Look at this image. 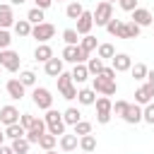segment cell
Masks as SVG:
<instances>
[{
	"label": "cell",
	"mask_w": 154,
	"mask_h": 154,
	"mask_svg": "<svg viewBox=\"0 0 154 154\" xmlns=\"http://www.w3.org/2000/svg\"><path fill=\"white\" fill-rule=\"evenodd\" d=\"M43 123H46V130H48V135H55V137L65 135L63 113H58L55 108H48V111H46V116H43Z\"/></svg>",
	"instance_id": "6da1fadb"
},
{
	"label": "cell",
	"mask_w": 154,
	"mask_h": 154,
	"mask_svg": "<svg viewBox=\"0 0 154 154\" xmlns=\"http://www.w3.org/2000/svg\"><path fill=\"white\" fill-rule=\"evenodd\" d=\"M55 79H58V91L63 94V99H67V101L77 99V87H75V82H72V75H70V72H60Z\"/></svg>",
	"instance_id": "7a4b0ae2"
},
{
	"label": "cell",
	"mask_w": 154,
	"mask_h": 154,
	"mask_svg": "<svg viewBox=\"0 0 154 154\" xmlns=\"http://www.w3.org/2000/svg\"><path fill=\"white\" fill-rule=\"evenodd\" d=\"M91 89L101 96H113L118 91V82L116 79H103L101 75H96V77H91Z\"/></svg>",
	"instance_id": "3957f363"
},
{
	"label": "cell",
	"mask_w": 154,
	"mask_h": 154,
	"mask_svg": "<svg viewBox=\"0 0 154 154\" xmlns=\"http://www.w3.org/2000/svg\"><path fill=\"white\" fill-rule=\"evenodd\" d=\"M94 106H96V120H99L101 125H106V123L111 120V113H113V101H111L108 96H99V99L94 101Z\"/></svg>",
	"instance_id": "277c9868"
},
{
	"label": "cell",
	"mask_w": 154,
	"mask_h": 154,
	"mask_svg": "<svg viewBox=\"0 0 154 154\" xmlns=\"http://www.w3.org/2000/svg\"><path fill=\"white\" fill-rule=\"evenodd\" d=\"M91 17H94V24L96 26H106L111 19H113V5H108V2H99L96 5V10L91 12Z\"/></svg>",
	"instance_id": "5b68a950"
},
{
	"label": "cell",
	"mask_w": 154,
	"mask_h": 154,
	"mask_svg": "<svg viewBox=\"0 0 154 154\" xmlns=\"http://www.w3.org/2000/svg\"><path fill=\"white\" fill-rule=\"evenodd\" d=\"M19 63H22V58H19L17 51H10V48L0 51V67H2V70L17 72V70H19Z\"/></svg>",
	"instance_id": "8992f818"
},
{
	"label": "cell",
	"mask_w": 154,
	"mask_h": 154,
	"mask_svg": "<svg viewBox=\"0 0 154 154\" xmlns=\"http://www.w3.org/2000/svg\"><path fill=\"white\" fill-rule=\"evenodd\" d=\"M31 36L38 41V43H48L53 36H55V26L51 22H41L36 26H31Z\"/></svg>",
	"instance_id": "52a82bcc"
},
{
	"label": "cell",
	"mask_w": 154,
	"mask_h": 154,
	"mask_svg": "<svg viewBox=\"0 0 154 154\" xmlns=\"http://www.w3.org/2000/svg\"><path fill=\"white\" fill-rule=\"evenodd\" d=\"M31 101H34L41 111L53 108V96H51V91H48L46 87H34V91H31Z\"/></svg>",
	"instance_id": "ba28073f"
},
{
	"label": "cell",
	"mask_w": 154,
	"mask_h": 154,
	"mask_svg": "<svg viewBox=\"0 0 154 154\" xmlns=\"http://www.w3.org/2000/svg\"><path fill=\"white\" fill-rule=\"evenodd\" d=\"M111 67H113L116 72H128V70L132 67V58H130L128 53H116V55L111 58Z\"/></svg>",
	"instance_id": "9c48e42d"
},
{
	"label": "cell",
	"mask_w": 154,
	"mask_h": 154,
	"mask_svg": "<svg viewBox=\"0 0 154 154\" xmlns=\"http://www.w3.org/2000/svg\"><path fill=\"white\" fill-rule=\"evenodd\" d=\"M19 111L14 108V106H0V123L7 128V125H14V123H19Z\"/></svg>",
	"instance_id": "30bf717a"
},
{
	"label": "cell",
	"mask_w": 154,
	"mask_h": 154,
	"mask_svg": "<svg viewBox=\"0 0 154 154\" xmlns=\"http://www.w3.org/2000/svg\"><path fill=\"white\" fill-rule=\"evenodd\" d=\"M152 99H154V84H142L137 91H135V103H140V106H147V103H152Z\"/></svg>",
	"instance_id": "8fae6325"
},
{
	"label": "cell",
	"mask_w": 154,
	"mask_h": 154,
	"mask_svg": "<svg viewBox=\"0 0 154 154\" xmlns=\"http://www.w3.org/2000/svg\"><path fill=\"white\" fill-rule=\"evenodd\" d=\"M130 22H135L140 29L142 26H149L152 22H154V14L149 12V10H144V7H137V10H132V19Z\"/></svg>",
	"instance_id": "7c38bea8"
},
{
	"label": "cell",
	"mask_w": 154,
	"mask_h": 154,
	"mask_svg": "<svg viewBox=\"0 0 154 154\" xmlns=\"http://www.w3.org/2000/svg\"><path fill=\"white\" fill-rule=\"evenodd\" d=\"M91 29H94V17H91V12L84 10L82 17L77 19V29H75V31H77L79 36H87V34H91Z\"/></svg>",
	"instance_id": "4fadbf2b"
},
{
	"label": "cell",
	"mask_w": 154,
	"mask_h": 154,
	"mask_svg": "<svg viewBox=\"0 0 154 154\" xmlns=\"http://www.w3.org/2000/svg\"><path fill=\"white\" fill-rule=\"evenodd\" d=\"M123 120L130 123V125L142 123V106H140V103H128V108H125V113H123Z\"/></svg>",
	"instance_id": "5bb4252c"
},
{
	"label": "cell",
	"mask_w": 154,
	"mask_h": 154,
	"mask_svg": "<svg viewBox=\"0 0 154 154\" xmlns=\"http://www.w3.org/2000/svg\"><path fill=\"white\" fill-rule=\"evenodd\" d=\"M5 89H7V94H10V99H14V101H19V99H24V84L19 82V79H7V84H5Z\"/></svg>",
	"instance_id": "9a60e30c"
},
{
	"label": "cell",
	"mask_w": 154,
	"mask_h": 154,
	"mask_svg": "<svg viewBox=\"0 0 154 154\" xmlns=\"http://www.w3.org/2000/svg\"><path fill=\"white\" fill-rule=\"evenodd\" d=\"M14 26V12H12V5H0V29H10Z\"/></svg>",
	"instance_id": "2e32d148"
},
{
	"label": "cell",
	"mask_w": 154,
	"mask_h": 154,
	"mask_svg": "<svg viewBox=\"0 0 154 154\" xmlns=\"http://www.w3.org/2000/svg\"><path fill=\"white\" fill-rule=\"evenodd\" d=\"M51 58H53V48H51L48 43H38L36 51H34V60H38V63H48Z\"/></svg>",
	"instance_id": "e0dca14e"
},
{
	"label": "cell",
	"mask_w": 154,
	"mask_h": 154,
	"mask_svg": "<svg viewBox=\"0 0 154 154\" xmlns=\"http://www.w3.org/2000/svg\"><path fill=\"white\" fill-rule=\"evenodd\" d=\"M43 70H46V75L58 77V75L63 72V58H51L48 63H43Z\"/></svg>",
	"instance_id": "ac0fdd59"
},
{
	"label": "cell",
	"mask_w": 154,
	"mask_h": 154,
	"mask_svg": "<svg viewBox=\"0 0 154 154\" xmlns=\"http://www.w3.org/2000/svg\"><path fill=\"white\" fill-rule=\"evenodd\" d=\"M79 147V140H77V135H60V149L63 152H75Z\"/></svg>",
	"instance_id": "d6986e66"
},
{
	"label": "cell",
	"mask_w": 154,
	"mask_h": 154,
	"mask_svg": "<svg viewBox=\"0 0 154 154\" xmlns=\"http://www.w3.org/2000/svg\"><path fill=\"white\" fill-rule=\"evenodd\" d=\"M70 75H72V82H75V84H82V82L89 79V70H87V65H75Z\"/></svg>",
	"instance_id": "ffe728a7"
},
{
	"label": "cell",
	"mask_w": 154,
	"mask_h": 154,
	"mask_svg": "<svg viewBox=\"0 0 154 154\" xmlns=\"http://www.w3.org/2000/svg\"><path fill=\"white\" fill-rule=\"evenodd\" d=\"M77 101H79L82 106H94L96 91H94V89H79V91H77Z\"/></svg>",
	"instance_id": "44dd1931"
},
{
	"label": "cell",
	"mask_w": 154,
	"mask_h": 154,
	"mask_svg": "<svg viewBox=\"0 0 154 154\" xmlns=\"http://www.w3.org/2000/svg\"><path fill=\"white\" fill-rule=\"evenodd\" d=\"M14 34H17L19 38L31 36V24H29V19H19V22H14Z\"/></svg>",
	"instance_id": "7402d4cb"
},
{
	"label": "cell",
	"mask_w": 154,
	"mask_h": 154,
	"mask_svg": "<svg viewBox=\"0 0 154 154\" xmlns=\"http://www.w3.org/2000/svg\"><path fill=\"white\" fill-rule=\"evenodd\" d=\"M79 120H82V113H79L77 108H72V106L63 113V123H65V125H77Z\"/></svg>",
	"instance_id": "603a6c76"
},
{
	"label": "cell",
	"mask_w": 154,
	"mask_h": 154,
	"mask_svg": "<svg viewBox=\"0 0 154 154\" xmlns=\"http://www.w3.org/2000/svg\"><path fill=\"white\" fill-rule=\"evenodd\" d=\"M79 48H82V51H87V53H91V51H96V48H99V41H96L91 34H87V36H82V38H79Z\"/></svg>",
	"instance_id": "cb8c5ba5"
},
{
	"label": "cell",
	"mask_w": 154,
	"mask_h": 154,
	"mask_svg": "<svg viewBox=\"0 0 154 154\" xmlns=\"http://www.w3.org/2000/svg\"><path fill=\"white\" fill-rule=\"evenodd\" d=\"M26 135V130L19 125V123H14V125H7L5 128V137H10V140H19V137H24Z\"/></svg>",
	"instance_id": "d4e9b609"
},
{
	"label": "cell",
	"mask_w": 154,
	"mask_h": 154,
	"mask_svg": "<svg viewBox=\"0 0 154 154\" xmlns=\"http://www.w3.org/2000/svg\"><path fill=\"white\" fill-rule=\"evenodd\" d=\"M79 149L87 152V154L94 152V149H96V137H94V135H82V137H79Z\"/></svg>",
	"instance_id": "484cf974"
},
{
	"label": "cell",
	"mask_w": 154,
	"mask_h": 154,
	"mask_svg": "<svg viewBox=\"0 0 154 154\" xmlns=\"http://www.w3.org/2000/svg\"><path fill=\"white\" fill-rule=\"evenodd\" d=\"M84 65H87V70H89V75H91V77H96V75L103 70V60H101V58H89Z\"/></svg>",
	"instance_id": "4316f807"
},
{
	"label": "cell",
	"mask_w": 154,
	"mask_h": 154,
	"mask_svg": "<svg viewBox=\"0 0 154 154\" xmlns=\"http://www.w3.org/2000/svg\"><path fill=\"white\" fill-rule=\"evenodd\" d=\"M10 147H12L14 154H29V147H31V144L26 142V137H19V140H12Z\"/></svg>",
	"instance_id": "83f0119b"
},
{
	"label": "cell",
	"mask_w": 154,
	"mask_h": 154,
	"mask_svg": "<svg viewBox=\"0 0 154 154\" xmlns=\"http://www.w3.org/2000/svg\"><path fill=\"white\" fill-rule=\"evenodd\" d=\"M82 12H84V7H82L79 2H70V5L65 7V14H67L70 19H75V22H77V19L82 17Z\"/></svg>",
	"instance_id": "f1b7e54d"
},
{
	"label": "cell",
	"mask_w": 154,
	"mask_h": 154,
	"mask_svg": "<svg viewBox=\"0 0 154 154\" xmlns=\"http://www.w3.org/2000/svg\"><path fill=\"white\" fill-rule=\"evenodd\" d=\"M116 55V48H113V43H99V48H96V58H113Z\"/></svg>",
	"instance_id": "f546056e"
},
{
	"label": "cell",
	"mask_w": 154,
	"mask_h": 154,
	"mask_svg": "<svg viewBox=\"0 0 154 154\" xmlns=\"http://www.w3.org/2000/svg\"><path fill=\"white\" fill-rule=\"evenodd\" d=\"M55 142H58V137H55V135L43 132V135H41V140H38V147H41L43 152H48V149H53V147H55Z\"/></svg>",
	"instance_id": "4dcf8cb0"
},
{
	"label": "cell",
	"mask_w": 154,
	"mask_h": 154,
	"mask_svg": "<svg viewBox=\"0 0 154 154\" xmlns=\"http://www.w3.org/2000/svg\"><path fill=\"white\" fill-rule=\"evenodd\" d=\"M26 19H29V24H31V26L41 24V22H43V10H38V7H31V10L26 12Z\"/></svg>",
	"instance_id": "1f68e13d"
},
{
	"label": "cell",
	"mask_w": 154,
	"mask_h": 154,
	"mask_svg": "<svg viewBox=\"0 0 154 154\" xmlns=\"http://www.w3.org/2000/svg\"><path fill=\"white\" fill-rule=\"evenodd\" d=\"M63 41H65V46H79V34L75 29H65L63 31Z\"/></svg>",
	"instance_id": "d6a6232c"
},
{
	"label": "cell",
	"mask_w": 154,
	"mask_h": 154,
	"mask_svg": "<svg viewBox=\"0 0 154 154\" xmlns=\"http://www.w3.org/2000/svg\"><path fill=\"white\" fill-rule=\"evenodd\" d=\"M72 63V65H77V46H65L63 48V63Z\"/></svg>",
	"instance_id": "836d02e7"
},
{
	"label": "cell",
	"mask_w": 154,
	"mask_h": 154,
	"mask_svg": "<svg viewBox=\"0 0 154 154\" xmlns=\"http://www.w3.org/2000/svg\"><path fill=\"white\" fill-rule=\"evenodd\" d=\"M130 72H132L135 79H147V65H144V63H135V65L130 67Z\"/></svg>",
	"instance_id": "e575fe53"
},
{
	"label": "cell",
	"mask_w": 154,
	"mask_h": 154,
	"mask_svg": "<svg viewBox=\"0 0 154 154\" xmlns=\"http://www.w3.org/2000/svg\"><path fill=\"white\" fill-rule=\"evenodd\" d=\"M72 128H75L72 135H77V137H82V135H91V123H87V120H79V123L72 125Z\"/></svg>",
	"instance_id": "d590c367"
},
{
	"label": "cell",
	"mask_w": 154,
	"mask_h": 154,
	"mask_svg": "<svg viewBox=\"0 0 154 154\" xmlns=\"http://www.w3.org/2000/svg\"><path fill=\"white\" fill-rule=\"evenodd\" d=\"M19 82H22L24 87H36V75H34L31 70H24V72L19 75Z\"/></svg>",
	"instance_id": "8d00e7d4"
},
{
	"label": "cell",
	"mask_w": 154,
	"mask_h": 154,
	"mask_svg": "<svg viewBox=\"0 0 154 154\" xmlns=\"http://www.w3.org/2000/svg\"><path fill=\"white\" fill-rule=\"evenodd\" d=\"M140 31H142V29H140L135 22H125V38H137Z\"/></svg>",
	"instance_id": "74e56055"
},
{
	"label": "cell",
	"mask_w": 154,
	"mask_h": 154,
	"mask_svg": "<svg viewBox=\"0 0 154 154\" xmlns=\"http://www.w3.org/2000/svg\"><path fill=\"white\" fill-rule=\"evenodd\" d=\"M142 120L149 123V125H154V103H147L142 108Z\"/></svg>",
	"instance_id": "f35d334b"
},
{
	"label": "cell",
	"mask_w": 154,
	"mask_h": 154,
	"mask_svg": "<svg viewBox=\"0 0 154 154\" xmlns=\"http://www.w3.org/2000/svg\"><path fill=\"white\" fill-rule=\"evenodd\" d=\"M10 43H12V34L7 29H0V51L10 48Z\"/></svg>",
	"instance_id": "ab89813d"
},
{
	"label": "cell",
	"mask_w": 154,
	"mask_h": 154,
	"mask_svg": "<svg viewBox=\"0 0 154 154\" xmlns=\"http://www.w3.org/2000/svg\"><path fill=\"white\" fill-rule=\"evenodd\" d=\"M118 5H120V10H125V12H132V10L140 7L137 0H118Z\"/></svg>",
	"instance_id": "60d3db41"
},
{
	"label": "cell",
	"mask_w": 154,
	"mask_h": 154,
	"mask_svg": "<svg viewBox=\"0 0 154 154\" xmlns=\"http://www.w3.org/2000/svg\"><path fill=\"white\" fill-rule=\"evenodd\" d=\"M31 123H34V116H31V113H22V116H19V125H22L24 130H29Z\"/></svg>",
	"instance_id": "b9f144b4"
},
{
	"label": "cell",
	"mask_w": 154,
	"mask_h": 154,
	"mask_svg": "<svg viewBox=\"0 0 154 154\" xmlns=\"http://www.w3.org/2000/svg\"><path fill=\"white\" fill-rule=\"evenodd\" d=\"M29 130H36L38 135H43V132H46V123H43V118H34V123H31Z\"/></svg>",
	"instance_id": "7bdbcfd3"
},
{
	"label": "cell",
	"mask_w": 154,
	"mask_h": 154,
	"mask_svg": "<svg viewBox=\"0 0 154 154\" xmlns=\"http://www.w3.org/2000/svg\"><path fill=\"white\" fill-rule=\"evenodd\" d=\"M120 22H123V19H116V17H113V19H111V22L106 24V31H108L111 36H116V31H118V26H120Z\"/></svg>",
	"instance_id": "ee69618b"
},
{
	"label": "cell",
	"mask_w": 154,
	"mask_h": 154,
	"mask_svg": "<svg viewBox=\"0 0 154 154\" xmlns=\"http://www.w3.org/2000/svg\"><path fill=\"white\" fill-rule=\"evenodd\" d=\"M125 108H128V101H123V99L113 103V113H116V116H120V118H123V113H125Z\"/></svg>",
	"instance_id": "f6af8a7d"
},
{
	"label": "cell",
	"mask_w": 154,
	"mask_h": 154,
	"mask_svg": "<svg viewBox=\"0 0 154 154\" xmlns=\"http://www.w3.org/2000/svg\"><path fill=\"white\" fill-rule=\"evenodd\" d=\"M24 137H26V142H29V144H38V140H41V135H38L36 130H26V135H24Z\"/></svg>",
	"instance_id": "bcb514c9"
},
{
	"label": "cell",
	"mask_w": 154,
	"mask_h": 154,
	"mask_svg": "<svg viewBox=\"0 0 154 154\" xmlns=\"http://www.w3.org/2000/svg\"><path fill=\"white\" fill-rule=\"evenodd\" d=\"M99 75H101L103 79H116V70H113V67H106V65H103V70H101Z\"/></svg>",
	"instance_id": "7dc6e473"
},
{
	"label": "cell",
	"mask_w": 154,
	"mask_h": 154,
	"mask_svg": "<svg viewBox=\"0 0 154 154\" xmlns=\"http://www.w3.org/2000/svg\"><path fill=\"white\" fill-rule=\"evenodd\" d=\"M51 5H53V0H34V7H38V10H43V12H46Z\"/></svg>",
	"instance_id": "c3c4849f"
},
{
	"label": "cell",
	"mask_w": 154,
	"mask_h": 154,
	"mask_svg": "<svg viewBox=\"0 0 154 154\" xmlns=\"http://www.w3.org/2000/svg\"><path fill=\"white\" fill-rule=\"evenodd\" d=\"M0 154H14V152H12V147H7V144H0Z\"/></svg>",
	"instance_id": "681fc988"
},
{
	"label": "cell",
	"mask_w": 154,
	"mask_h": 154,
	"mask_svg": "<svg viewBox=\"0 0 154 154\" xmlns=\"http://www.w3.org/2000/svg\"><path fill=\"white\" fill-rule=\"evenodd\" d=\"M147 82L154 84V70H147Z\"/></svg>",
	"instance_id": "f907efd6"
},
{
	"label": "cell",
	"mask_w": 154,
	"mask_h": 154,
	"mask_svg": "<svg viewBox=\"0 0 154 154\" xmlns=\"http://www.w3.org/2000/svg\"><path fill=\"white\" fill-rule=\"evenodd\" d=\"M0 144H5V130L0 128Z\"/></svg>",
	"instance_id": "816d5d0a"
},
{
	"label": "cell",
	"mask_w": 154,
	"mask_h": 154,
	"mask_svg": "<svg viewBox=\"0 0 154 154\" xmlns=\"http://www.w3.org/2000/svg\"><path fill=\"white\" fill-rule=\"evenodd\" d=\"M10 2H12V5H24L26 0H10Z\"/></svg>",
	"instance_id": "f5cc1de1"
},
{
	"label": "cell",
	"mask_w": 154,
	"mask_h": 154,
	"mask_svg": "<svg viewBox=\"0 0 154 154\" xmlns=\"http://www.w3.org/2000/svg\"><path fill=\"white\" fill-rule=\"evenodd\" d=\"M46 154H58V152H55V149H48V152H46Z\"/></svg>",
	"instance_id": "db71d44e"
},
{
	"label": "cell",
	"mask_w": 154,
	"mask_h": 154,
	"mask_svg": "<svg viewBox=\"0 0 154 154\" xmlns=\"http://www.w3.org/2000/svg\"><path fill=\"white\" fill-rule=\"evenodd\" d=\"M103 2H108V5H113V2H116V0H103Z\"/></svg>",
	"instance_id": "11a10c76"
},
{
	"label": "cell",
	"mask_w": 154,
	"mask_h": 154,
	"mask_svg": "<svg viewBox=\"0 0 154 154\" xmlns=\"http://www.w3.org/2000/svg\"><path fill=\"white\" fill-rule=\"evenodd\" d=\"M0 75H2V67H0Z\"/></svg>",
	"instance_id": "9f6ffc18"
}]
</instances>
